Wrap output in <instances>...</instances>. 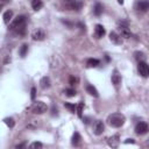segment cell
Wrapping results in <instances>:
<instances>
[{
    "label": "cell",
    "mask_w": 149,
    "mask_h": 149,
    "mask_svg": "<svg viewBox=\"0 0 149 149\" xmlns=\"http://www.w3.org/2000/svg\"><path fill=\"white\" fill-rule=\"evenodd\" d=\"M26 26H27L26 17L23 15H19L13 20L9 28L12 31H14L17 35H24L26 34Z\"/></svg>",
    "instance_id": "obj_1"
},
{
    "label": "cell",
    "mask_w": 149,
    "mask_h": 149,
    "mask_svg": "<svg viewBox=\"0 0 149 149\" xmlns=\"http://www.w3.org/2000/svg\"><path fill=\"white\" fill-rule=\"evenodd\" d=\"M107 123L111 126V127H114V128H119L121 126H123L125 121H126V118L123 114L121 113H112L107 116Z\"/></svg>",
    "instance_id": "obj_2"
},
{
    "label": "cell",
    "mask_w": 149,
    "mask_h": 149,
    "mask_svg": "<svg viewBox=\"0 0 149 149\" xmlns=\"http://www.w3.org/2000/svg\"><path fill=\"white\" fill-rule=\"evenodd\" d=\"M63 2L65 5V7L71 10H80L83 7L81 0H63Z\"/></svg>",
    "instance_id": "obj_3"
},
{
    "label": "cell",
    "mask_w": 149,
    "mask_h": 149,
    "mask_svg": "<svg viewBox=\"0 0 149 149\" xmlns=\"http://www.w3.org/2000/svg\"><path fill=\"white\" fill-rule=\"evenodd\" d=\"M47 109H48V107H47L45 102H43V101H36L31 106V111L35 114H43L44 112H47Z\"/></svg>",
    "instance_id": "obj_4"
},
{
    "label": "cell",
    "mask_w": 149,
    "mask_h": 149,
    "mask_svg": "<svg viewBox=\"0 0 149 149\" xmlns=\"http://www.w3.org/2000/svg\"><path fill=\"white\" fill-rule=\"evenodd\" d=\"M137 71H139V73H140L141 77H143V78H148L149 77V65L144 61L139 62V64H137Z\"/></svg>",
    "instance_id": "obj_5"
},
{
    "label": "cell",
    "mask_w": 149,
    "mask_h": 149,
    "mask_svg": "<svg viewBox=\"0 0 149 149\" xmlns=\"http://www.w3.org/2000/svg\"><path fill=\"white\" fill-rule=\"evenodd\" d=\"M119 30H120V34L122 37L125 38H129L130 37V31L128 29V23L126 21H119Z\"/></svg>",
    "instance_id": "obj_6"
},
{
    "label": "cell",
    "mask_w": 149,
    "mask_h": 149,
    "mask_svg": "<svg viewBox=\"0 0 149 149\" xmlns=\"http://www.w3.org/2000/svg\"><path fill=\"white\" fill-rule=\"evenodd\" d=\"M148 132H149V125H148L147 122L141 121V122H139V123L135 126V133H136L137 135H144V134H147Z\"/></svg>",
    "instance_id": "obj_7"
},
{
    "label": "cell",
    "mask_w": 149,
    "mask_h": 149,
    "mask_svg": "<svg viewBox=\"0 0 149 149\" xmlns=\"http://www.w3.org/2000/svg\"><path fill=\"white\" fill-rule=\"evenodd\" d=\"M135 8L139 12H147L149 9V0H139L135 3Z\"/></svg>",
    "instance_id": "obj_8"
},
{
    "label": "cell",
    "mask_w": 149,
    "mask_h": 149,
    "mask_svg": "<svg viewBox=\"0 0 149 149\" xmlns=\"http://www.w3.org/2000/svg\"><path fill=\"white\" fill-rule=\"evenodd\" d=\"M111 80H112V84L118 88L122 81V78H121V74L119 73L118 70H114L113 73H112V77H111Z\"/></svg>",
    "instance_id": "obj_9"
},
{
    "label": "cell",
    "mask_w": 149,
    "mask_h": 149,
    "mask_svg": "<svg viewBox=\"0 0 149 149\" xmlns=\"http://www.w3.org/2000/svg\"><path fill=\"white\" fill-rule=\"evenodd\" d=\"M104 123L100 121V120H97L95 122H94V125H93V133L95 134V135H101L102 134V132H104Z\"/></svg>",
    "instance_id": "obj_10"
},
{
    "label": "cell",
    "mask_w": 149,
    "mask_h": 149,
    "mask_svg": "<svg viewBox=\"0 0 149 149\" xmlns=\"http://www.w3.org/2000/svg\"><path fill=\"white\" fill-rule=\"evenodd\" d=\"M105 34H106V30H105L104 26H102V24H97V26H95V29H94V35H95V37H97V38H101V37H104Z\"/></svg>",
    "instance_id": "obj_11"
},
{
    "label": "cell",
    "mask_w": 149,
    "mask_h": 149,
    "mask_svg": "<svg viewBox=\"0 0 149 149\" xmlns=\"http://www.w3.org/2000/svg\"><path fill=\"white\" fill-rule=\"evenodd\" d=\"M107 142H108V146H109V147H112V148H118L119 144H120L119 135H113V136H111V137L107 140Z\"/></svg>",
    "instance_id": "obj_12"
},
{
    "label": "cell",
    "mask_w": 149,
    "mask_h": 149,
    "mask_svg": "<svg viewBox=\"0 0 149 149\" xmlns=\"http://www.w3.org/2000/svg\"><path fill=\"white\" fill-rule=\"evenodd\" d=\"M109 40H111L113 43H115V44H122L121 35H119V34L115 33V31H112V33L109 34Z\"/></svg>",
    "instance_id": "obj_13"
},
{
    "label": "cell",
    "mask_w": 149,
    "mask_h": 149,
    "mask_svg": "<svg viewBox=\"0 0 149 149\" xmlns=\"http://www.w3.org/2000/svg\"><path fill=\"white\" fill-rule=\"evenodd\" d=\"M80 142H81V136L78 132H74L73 135H72V140H71V143L72 146L74 147H79L80 146Z\"/></svg>",
    "instance_id": "obj_14"
},
{
    "label": "cell",
    "mask_w": 149,
    "mask_h": 149,
    "mask_svg": "<svg viewBox=\"0 0 149 149\" xmlns=\"http://www.w3.org/2000/svg\"><path fill=\"white\" fill-rule=\"evenodd\" d=\"M86 92L90 93L91 95H93L94 98H98V97H99V93H98L97 88H95L93 85H91V84H87V85H86Z\"/></svg>",
    "instance_id": "obj_15"
},
{
    "label": "cell",
    "mask_w": 149,
    "mask_h": 149,
    "mask_svg": "<svg viewBox=\"0 0 149 149\" xmlns=\"http://www.w3.org/2000/svg\"><path fill=\"white\" fill-rule=\"evenodd\" d=\"M44 37H45V34L42 31V30H36L34 34H33V38L35 40V41H42V40H44Z\"/></svg>",
    "instance_id": "obj_16"
},
{
    "label": "cell",
    "mask_w": 149,
    "mask_h": 149,
    "mask_svg": "<svg viewBox=\"0 0 149 149\" xmlns=\"http://www.w3.org/2000/svg\"><path fill=\"white\" fill-rule=\"evenodd\" d=\"M13 17V10H10V9H8V10H6L5 13H3V15H2V19H3V22L7 24L9 21H10V19Z\"/></svg>",
    "instance_id": "obj_17"
},
{
    "label": "cell",
    "mask_w": 149,
    "mask_h": 149,
    "mask_svg": "<svg viewBox=\"0 0 149 149\" xmlns=\"http://www.w3.org/2000/svg\"><path fill=\"white\" fill-rule=\"evenodd\" d=\"M40 84H41V87H42L43 90L49 88V87H50V78H49V77H43V78L41 79Z\"/></svg>",
    "instance_id": "obj_18"
},
{
    "label": "cell",
    "mask_w": 149,
    "mask_h": 149,
    "mask_svg": "<svg viewBox=\"0 0 149 149\" xmlns=\"http://www.w3.org/2000/svg\"><path fill=\"white\" fill-rule=\"evenodd\" d=\"M99 63L100 62L97 58H88L87 62H86V65H87V68H95V66L99 65Z\"/></svg>",
    "instance_id": "obj_19"
},
{
    "label": "cell",
    "mask_w": 149,
    "mask_h": 149,
    "mask_svg": "<svg viewBox=\"0 0 149 149\" xmlns=\"http://www.w3.org/2000/svg\"><path fill=\"white\" fill-rule=\"evenodd\" d=\"M31 7H33V9H35V10H40V9L43 7L42 0H33V1H31Z\"/></svg>",
    "instance_id": "obj_20"
},
{
    "label": "cell",
    "mask_w": 149,
    "mask_h": 149,
    "mask_svg": "<svg viewBox=\"0 0 149 149\" xmlns=\"http://www.w3.org/2000/svg\"><path fill=\"white\" fill-rule=\"evenodd\" d=\"M93 13H94V15H97V16L101 15V13H102V5L99 3V2H97L95 6H94V8H93Z\"/></svg>",
    "instance_id": "obj_21"
},
{
    "label": "cell",
    "mask_w": 149,
    "mask_h": 149,
    "mask_svg": "<svg viewBox=\"0 0 149 149\" xmlns=\"http://www.w3.org/2000/svg\"><path fill=\"white\" fill-rule=\"evenodd\" d=\"M134 56H135V59H136L137 62H142V61H144V58H146V56H144V54H143L142 51H135V52H134Z\"/></svg>",
    "instance_id": "obj_22"
},
{
    "label": "cell",
    "mask_w": 149,
    "mask_h": 149,
    "mask_svg": "<svg viewBox=\"0 0 149 149\" xmlns=\"http://www.w3.org/2000/svg\"><path fill=\"white\" fill-rule=\"evenodd\" d=\"M64 106H65V108H68L71 113H74V112H77V106L74 105V104H70V102H65L64 104Z\"/></svg>",
    "instance_id": "obj_23"
},
{
    "label": "cell",
    "mask_w": 149,
    "mask_h": 149,
    "mask_svg": "<svg viewBox=\"0 0 149 149\" xmlns=\"http://www.w3.org/2000/svg\"><path fill=\"white\" fill-rule=\"evenodd\" d=\"M3 122H5L9 128H13V127L15 126V121H14L13 118H5V119H3Z\"/></svg>",
    "instance_id": "obj_24"
},
{
    "label": "cell",
    "mask_w": 149,
    "mask_h": 149,
    "mask_svg": "<svg viewBox=\"0 0 149 149\" xmlns=\"http://www.w3.org/2000/svg\"><path fill=\"white\" fill-rule=\"evenodd\" d=\"M83 108H84V102L80 101V102L78 104V106H77V114H78L79 118L83 116Z\"/></svg>",
    "instance_id": "obj_25"
},
{
    "label": "cell",
    "mask_w": 149,
    "mask_h": 149,
    "mask_svg": "<svg viewBox=\"0 0 149 149\" xmlns=\"http://www.w3.org/2000/svg\"><path fill=\"white\" fill-rule=\"evenodd\" d=\"M64 93H65L68 97H74V95L77 94V92H76V90H74V88H66Z\"/></svg>",
    "instance_id": "obj_26"
},
{
    "label": "cell",
    "mask_w": 149,
    "mask_h": 149,
    "mask_svg": "<svg viewBox=\"0 0 149 149\" xmlns=\"http://www.w3.org/2000/svg\"><path fill=\"white\" fill-rule=\"evenodd\" d=\"M42 147H43V144H42L41 142H33V143L29 146L30 149H41Z\"/></svg>",
    "instance_id": "obj_27"
},
{
    "label": "cell",
    "mask_w": 149,
    "mask_h": 149,
    "mask_svg": "<svg viewBox=\"0 0 149 149\" xmlns=\"http://www.w3.org/2000/svg\"><path fill=\"white\" fill-rule=\"evenodd\" d=\"M27 51H28V45H27V44H23V45L21 47V49H20V55H21V57H24L26 54H27Z\"/></svg>",
    "instance_id": "obj_28"
},
{
    "label": "cell",
    "mask_w": 149,
    "mask_h": 149,
    "mask_svg": "<svg viewBox=\"0 0 149 149\" xmlns=\"http://www.w3.org/2000/svg\"><path fill=\"white\" fill-rule=\"evenodd\" d=\"M77 83H78V78L71 76V77H70V85H74V84H77Z\"/></svg>",
    "instance_id": "obj_29"
},
{
    "label": "cell",
    "mask_w": 149,
    "mask_h": 149,
    "mask_svg": "<svg viewBox=\"0 0 149 149\" xmlns=\"http://www.w3.org/2000/svg\"><path fill=\"white\" fill-rule=\"evenodd\" d=\"M30 98H31V100H34L35 99V95H36V88L35 87H31V91H30Z\"/></svg>",
    "instance_id": "obj_30"
},
{
    "label": "cell",
    "mask_w": 149,
    "mask_h": 149,
    "mask_svg": "<svg viewBox=\"0 0 149 149\" xmlns=\"http://www.w3.org/2000/svg\"><path fill=\"white\" fill-rule=\"evenodd\" d=\"M58 113H57V108L55 107V105H52V108H51V115L52 116H55V115H57Z\"/></svg>",
    "instance_id": "obj_31"
},
{
    "label": "cell",
    "mask_w": 149,
    "mask_h": 149,
    "mask_svg": "<svg viewBox=\"0 0 149 149\" xmlns=\"http://www.w3.org/2000/svg\"><path fill=\"white\" fill-rule=\"evenodd\" d=\"M125 143H135V141H134V139H127L125 141Z\"/></svg>",
    "instance_id": "obj_32"
},
{
    "label": "cell",
    "mask_w": 149,
    "mask_h": 149,
    "mask_svg": "<svg viewBox=\"0 0 149 149\" xmlns=\"http://www.w3.org/2000/svg\"><path fill=\"white\" fill-rule=\"evenodd\" d=\"M24 146H26V143H21V144H19V146H16L15 148L19 149V148H22V147H24Z\"/></svg>",
    "instance_id": "obj_33"
},
{
    "label": "cell",
    "mask_w": 149,
    "mask_h": 149,
    "mask_svg": "<svg viewBox=\"0 0 149 149\" xmlns=\"http://www.w3.org/2000/svg\"><path fill=\"white\" fill-rule=\"evenodd\" d=\"M0 1H1V3H2V5H5V3H7L9 0H0Z\"/></svg>",
    "instance_id": "obj_34"
},
{
    "label": "cell",
    "mask_w": 149,
    "mask_h": 149,
    "mask_svg": "<svg viewBox=\"0 0 149 149\" xmlns=\"http://www.w3.org/2000/svg\"><path fill=\"white\" fill-rule=\"evenodd\" d=\"M118 2H119L120 5H122V3H123V0H118Z\"/></svg>",
    "instance_id": "obj_35"
}]
</instances>
